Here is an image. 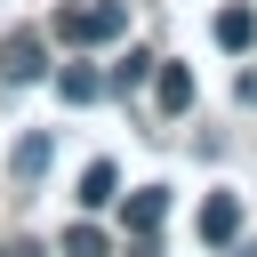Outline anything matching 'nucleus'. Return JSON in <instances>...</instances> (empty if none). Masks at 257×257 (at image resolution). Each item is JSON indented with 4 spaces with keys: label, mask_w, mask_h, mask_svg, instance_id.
<instances>
[{
    "label": "nucleus",
    "mask_w": 257,
    "mask_h": 257,
    "mask_svg": "<svg viewBox=\"0 0 257 257\" xmlns=\"http://www.w3.org/2000/svg\"><path fill=\"white\" fill-rule=\"evenodd\" d=\"M56 32H64L72 48H104V40H120V32H128V8H120V0H96V8H64V16H56Z\"/></svg>",
    "instance_id": "obj_1"
},
{
    "label": "nucleus",
    "mask_w": 257,
    "mask_h": 257,
    "mask_svg": "<svg viewBox=\"0 0 257 257\" xmlns=\"http://www.w3.org/2000/svg\"><path fill=\"white\" fill-rule=\"evenodd\" d=\"M153 104H161V112H185V104H193V72L169 64V56H153Z\"/></svg>",
    "instance_id": "obj_2"
},
{
    "label": "nucleus",
    "mask_w": 257,
    "mask_h": 257,
    "mask_svg": "<svg viewBox=\"0 0 257 257\" xmlns=\"http://www.w3.org/2000/svg\"><path fill=\"white\" fill-rule=\"evenodd\" d=\"M201 241H209V249L241 241V201H233V193H209V209H201Z\"/></svg>",
    "instance_id": "obj_3"
},
{
    "label": "nucleus",
    "mask_w": 257,
    "mask_h": 257,
    "mask_svg": "<svg viewBox=\"0 0 257 257\" xmlns=\"http://www.w3.org/2000/svg\"><path fill=\"white\" fill-rule=\"evenodd\" d=\"M104 88H112V80H104L96 64H64V72H56V96H64V104H96Z\"/></svg>",
    "instance_id": "obj_4"
},
{
    "label": "nucleus",
    "mask_w": 257,
    "mask_h": 257,
    "mask_svg": "<svg viewBox=\"0 0 257 257\" xmlns=\"http://www.w3.org/2000/svg\"><path fill=\"white\" fill-rule=\"evenodd\" d=\"M120 217H128V233H161L169 193H161V185H145V193H128V209H120Z\"/></svg>",
    "instance_id": "obj_5"
},
{
    "label": "nucleus",
    "mask_w": 257,
    "mask_h": 257,
    "mask_svg": "<svg viewBox=\"0 0 257 257\" xmlns=\"http://www.w3.org/2000/svg\"><path fill=\"white\" fill-rule=\"evenodd\" d=\"M209 32H217V48H249V40H257V16L233 0V8H217V24H209Z\"/></svg>",
    "instance_id": "obj_6"
},
{
    "label": "nucleus",
    "mask_w": 257,
    "mask_h": 257,
    "mask_svg": "<svg viewBox=\"0 0 257 257\" xmlns=\"http://www.w3.org/2000/svg\"><path fill=\"white\" fill-rule=\"evenodd\" d=\"M40 72H48V48H40L32 32H16V40H8V80H40Z\"/></svg>",
    "instance_id": "obj_7"
},
{
    "label": "nucleus",
    "mask_w": 257,
    "mask_h": 257,
    "mask_svg": "<svg viewBox=\"0 0 257 257\" xmlns=\"http://www.w3.org/2000/svg\"><path fill=\"white\" fill-rule=\"evenodd\" d=\"M112 193H120V169H112V161H88V169H80V201H88V209H104Z\"/></svg>",
    "instance_id": "obj_8"
},
{
    "label": "nucleus",
    "mask_w": 257,
    "mask_h": 257,
    "mask_svg": "<svg viewBox=\"0 0 257 257\" xmlns=\"http://www.w3.org/2000/svg\"><path fill=\"white\" fill-rule=\"evenodd\" d=\"M48 153H56V145H48V137H40V128H32V137H16V177H24V185H32V177H40V169H48Z\"/></svg>",
    "instance_id": "obj_9"
},
{
    "label": "nucleus",
    "mask_w": 257,
    "mask_h": 257,
    "mask_svg": "<svg viewBox=\"0 0 257 257\" xmlns=\"http://www.w3.org/2000/svg\"><path fill=\"white\" fill-rule=\"evenodd\" d=\"M64 257H112V241H104L96 225H72V233H64Z\"/></svg>",
    "instance_id": "obj_10"
},
{
    "label": "nucleus",
    "mask_w": 257,
    "mask_h": 257,
    "mask_svg": "<svg viewBox=\"0 0 257 257\" xmlns=\"http://www.w3.org/2000/svg\"><path fill=\"white\" fill-rule=\"evenodd\" d=\"M145 64H153V56H137V48H128V56H120V72H104V80H112V88H128V80H145Z\"/></svg>",
    "instance_id": "obj_11"
},
{
    "label": "nucleus",
    "mask_w": 257,
    "mask_h": 257,
    "mask_svg": "<svg viewBox=\"0 0 257 257\" xmlns=\"http://www.w3.org/2000/svg\"><path fill=\"white\" fill-rule=\"evenodd\" d=\"M0 257H40V241H8V249H0Z\"/></svg>",
    "instance_id": "obj_12"
},
{
    "label": "nucleus",
    "mask_w": 257,
    "mask_h": 257,
    "mask_svg": "<svg viewBox=\"0 0 257 257\" xmlns=\"http://www.w3.org/2000/svg\"><path fill=\"white\" fill-rule=\"evenodd\" d=\"M225 257H257V241H225Z\"/></svg>",
    "instance_id": "obj_13"
}]
</instances>
